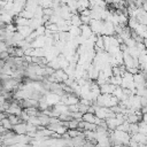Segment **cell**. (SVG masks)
Returning a JSON list of instances; mask_svg holds the SVG:
<instances>
[{
    "label": "cell",
    "instance_id": "cell-1",
    "mask_svg": "<svg viewBox=\"0 0 147 147\" xmlns=\"http://www.w3.org/2000/svg\"><path fill=\"white\" fill-rule=\"evenodd\" d=\"M93 31V33L98 34V36H102V32H103V25H105V22L102 20H92L88 24Z\"/></svg>",
    "mask_w": 147,
    "mask_h": 147
},
{
    "label": "cell",
    "instance_id": "cell-2",
    "mask_svg": "<svg viewBox=\"0 0 147 147\" xmlns=\"http://www.w3.org/2000/svg\"><path fill=\"white\" fill-rule=\"evenodd\" d=\"M83 121L88 122V123H94L96 125H100V123L102 122V119H100L95 114L93 113H85L83 115Z\"/></svg>",
    "mask_w": 147,
    "mask_h": 147
},
{
    "label": "cell",
    "instance_id": "cell-3",
    "mask_svg": "<svg viewBox=\"0 0 147 147\" xmlns=\"http://www.w3.org/2000/svg\"><path fill=\"white\" fill-rule=\"evenodd\" d=\"M22 111H23L22 106H20V105H18V103H16V102L10 103L9 108L6 110V113H7V114H10V115H17V116H20V115L22 114Z\"/></svg>",
    "mask_w": 147,
    "mask_h": 147
},
{
    "label": "cell",
    "instance_id": "cell-4",
    "mask_svg": "<svg viewBox=\"0 0 147 147\" xmlns=\"http://www.w3.org/2000/svg\"><path fill=\"white\" fill-rule=\"evenodd\" d=\"M116 86L111 83H106L103 85L100 86V91H101V94H114V91H115Z\"/></svg>",
    "mask_w": 147,
    "mask_h": 147
},
{
    "label": "cell",
    "instance_id": "cell-5",
    "mask_svg": "<svg viewBox=\"0 0 147 147\" xmlns=\"http://www.w3.org/2000/svg\"><path fill=\"white\" fill-rule=\"evenodd\" d=\"M17 31L24 37V38H28L32 32H33V30L31 29V26L30 25H24V26H22V25H18L17 26Z\"/></svg>",
    "mask_w": 147,
    "mask_h": 147
},
{
    "label": "cell",
    "instance_id": "cell-6",
    "mask_svg": "<svg viewBox=\"0 0 147 147\" xmlns=\"http://www.w3.org/2000/svg\"><path fill=\"white\" fill-rule=\"evenodd\" d=\"M13 130H14V132L16 133V134H26L28 133V130H26V123H18V124H16V125H14V127H13Z\"/></svg>",
    "mask_w": 147,
    "mask_h": 147
},
{
    "label": "cell",
    "instance_id": "cell-7",
    "mask_svg": "<svg viewBox=\"0 0 147 147\" xmlns=\"http://www.w3.org/2000/svg\"><path fill=\"white\" fill-rule=\"evenodd\" d=\"M14 23L18 26V25H22V26H24V25H29L30 24V20L29 18H26V17H23V16H17V17H15L14 18Z\"/></svg>",
    "mask_w": 147,
    "mask_h": 147
},
{
    "label": "cell",
    "instance_id": "cell-8",
    "mask_svg": "<svg viewBox=\"0 0 147 147\" xmlns=\"http://www.w3.org/2000/svg\"><path fill=\"white\" fill-rule=\"evenodd\" d=\"M78 1V11L82 13L83 10L87 9L90 7V0H77Z\"/></svg>",
    "mask_w": 147,
    "mask_h": 147
},
{
    "label": "cell",
    "instance_id": "cell-9",
    "mask_svg": "<svg viewBox=\"0 0 147 147\" xmlns=\"http://www.w3.org/2000/svg\"><path fill=\"white\" fill-rule=\"evenodd\" d=\"M70 22H71V25H75V26H82L83 25L82 17L78 16L77 14H72V17H71Z\"/></svg>",
    "mask_w": 147,
    "mask_h": 147
},
{
    "label": "cell",
    "instance_id": "cell-10",
    "mask_svg": "<svg viewBox=\"0 0 147 147\" xmlns=\"http://www.w3.org/2000/svg\"><path fill=\"white\" fill-rule=\"evenodd\" d=\"M8 118H9V121H10V123L13 125H16V124L21 123V121H22V118L20 116H17V115H10V114H8Z\"/></svg>",
    "mask_w": 147,
    "mask_h": 147
},
{
    "label": "cell",
    "instance_id": "cell-11",
    "mask_svg": "<svg viewBox=\"0 0 147 147\" xmlns=\"http://www.w3.org/2000/svg\"><path fill=\"white\" fill-rule=\"evenodd\" d=\"M1 125H2L3 127H6L8 131H10V130L14 127V125L10 123V121H9V118H8V117H6V118L1 119Z\"/></svg>",
    "mask_w": 147,
    "mask_h": 147
},
{
    "label": "cell",
    "instance_id": "cell-12",
    "mask_svg": "<svg viewBox=\"0 0 147 147\" xmlns=\"http://www.w3.org/2000/svg\"><path fill=\"white\" fill-rule=\"evenodd\" d=\"M24 110L30 115V116H39L40 113H38L37 107H29V108H24Z\"/></svg>",
    "mask_w": 147,
    "mask_h": 147
},
{
    "label": "cell",
    "instance_id": "cell-13",
    "mask_svg": "<svg viewBox=\"0 0 147 147\" xmlns=\"http://www.w3.org/2000/svg\"><path fill=\"white\" fill-rule=\"evenodd\" d=\"M138 125H139V132L147 136V123L144 122V121H141V122L138 123Z\"/></svg>",
    "mask_w": 147,
    "mask_h": 147
},
{
    "label": "cell",
    "instance_id": "cell-14",
    "mask_svg": "<svg viewBox=\"0 0 147 147\" xmlns=\"http://www.w3.org/2000/svg\"><path fill=\"white\" fill-rule=\"evenodd\" d=\"M96 127H98V125H96V124H94V123H88V122H85V125H84V130L96 131Z\"/></svg>",
    "mask_w": 147,
    "mask_h": 147
},
{
    "label": "cell",
    "instance_id": "cell-15",
    "mask_svg": "<svg viewBox=\"0 0 147 147\" xmlns=\"http://www.w3.org/2000/svg\"><path fill=\"white\" fill-rule=\"evenodd\" d=\"M79 126V121L72 118L71 121H69V129H78Z\"/></svg>",
    "mask_w": 147,
    "mask_h": 147
},
{
    "label": "cell",
    "instance_id": "cell-16",
    "mask_svg": "<svg viewBox=\"0 0 147 147\" xmlns=\"http://www.w3.org/2000/svg\"><path fill=\"white\" fill-rule=\"evenodd\" d=\"M88 107L90 106H86V105H83V103H78V110L80 111V113H83V114H85V113H87L88 111Z\"/></svg>",
    "mask_w": 147,
    "mask_h": 147
},
{
    "label": "cell",
    "instance_id": "cell-17",
    "mask_svg": "<svg viewBox=\"0 0 147 147\" xmlns=\"http://www.w3.org/2000/svg\"><path fill=\"white\" fill-rule=\"evenodd\" d=\"M130 1H131V2H134V3H136V2L138 1V0H130Z\"/></svg>",
    "mask_w": 147,
    "mask_h": 147
}]
</instances>
